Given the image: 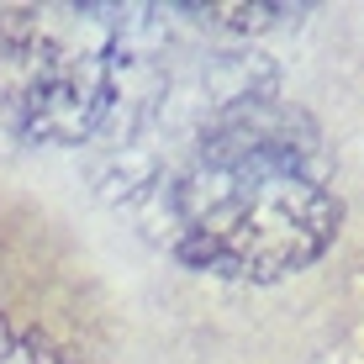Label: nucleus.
<instances>
[{
    "mask_svg": "<svg viewBox=\"0 0 364 364\" xmlns=\"http://www.w3.org/2000/svg\"><path fill=\"white\" fill-rule=\"evenodd\" d=\"M117 6L0 11V122L27 143H85L117 106Z\"/></svg>",
    "mask_w": 364,
    "mask_h": 364,
    "instance_id": "f03ea898",
    "label": "nucleus"
},
{
    "mask_svg": "<svg viewBox=\"0 0 364 364\" xmlns=\"http://www.w3.org/2000/svg\"><path fill=\"white\" fill-rule=\"evenodd\" d=\"M0 364H64V359H58V348L43 333H27L0 317Z\"/></svg>",
    "mask_w": 364,
    "mask_h": 364,
    "instance_id": "20e7f679",
    "label": "nucleus"
},
{
    "mask_svg": "<svg viewBox=\"0 0 364 364\" xmlns=\"http://www.w3.org/2000/svg\"><path fill=\"white\" fill-rule=\"evenodd\" d=\"M185 16L206 21V27H232V32H264V27H285L296 21L306 6H180Z\"/></svg>",
    "mask_w": 364,
    "mask_h": 364,
    "instance_id": "7ed1b4c3",
    "label": "nucleus"
},
{
    "mask_svg": "<svg viewBox=\"0 0 364 364\" xmlns=\"http://www.w3.org/2000/svg\"><path fill=\"white\" fill-rule=\"evenodd\" d=\"M343 200L311 117L274 95L228 106L174 180V254L228 280L274 285L333 248Z\"/></svg>",
    "mask_w": 364,
    "mask_h": 364,
    "instance_id": "f257e3e1",
    "label": "nucleus"
}]
</instances>
